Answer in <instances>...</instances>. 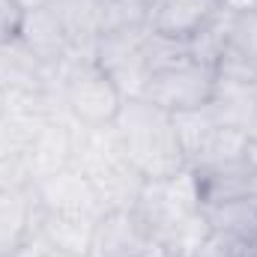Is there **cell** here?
Returning <instances> with one entry per match:
<instances>
[{"mask_svg":"<svg viewBox=\"0 0 257 257\" xmlns=\"http://www.w3.org/2000/svg\"><path fill=\"white\" fill-rule=\"evenodd\" d=\"M135 215L168 257H194L206 239L203 203L192 168L168 180H153L135 203Z\"/></svg>","mask_w":257,"mask_h":257,"instance_id":"1","label":"cell"},{"mask_svg":"<svg viewBox=\"0 0 257 257\" xmlns=\"http://www.w3.org/2000/svg\"><path fill=\"white\" fill-rule=\"evenodd\" d=\"M114 128L123 141L128 162L147 183L177 177L180 171L189 168L180 138L174 132L171 114L162 111L159 105L147 102L144 96L123 99V108L114 120Z\"/></svg>","mask_w":257,"mask_h":257,"instance_id":"2","label":"cell"},{"mask_svg":"<svg viewBox=\"0 0 257 257\" xmlns=\"http://www.w3.org/2000/svg\"><path fill=\"white\" fill-rule=\"evenodd\" d=\"M72 168H78L93 183L105 212L108 209H135L138 197L147 186V180L128 162L123 141H120L114 126H102V128L78 126L75 165Z\"/></svg>","mask_w":257,"mask_h":257,"instance_id":"3","label":"cell"},{"mask_svg":"<svg viewBox=\"0 0 257 257\" xmlns=\"http://www.w3.org/2000/svg\"><path fill=\"white\" fill-rule=\"evenodd\" d=\"M57 87L63 93L66 114L84 128L114 126L126 99L120 87L93 60L63 63L57 69Z\"/></svg>","mask_w":257,"mask_h":257,"instance_id":"4","label":"cell"},{"mask_svg":"<svg viewBox=\"0 0 257 257\" xmlns=\"http://www.w3.org/2000/svg\"><path fill=\"white\" fill-rule=\"evenodd\" d=\"M147 27L105 30L96 39V48H93V63L120 87V93L126 99L144 96L147 81H150V69L144 63V51H141V36H144Z\"/></svg>","mask_w":257,"mask_h":257,"instance_id":"5","label":"cell"},{"mask_svg":"<svg viewBox=\"0 0 257 257\" xmlns=\"http://www.w3.org/2000/svg\"><path fill=\"white\" fill-rule=\"evenodd\" d=\"M212 96H215V69L194 63V60L153 75L147 81V90H144V99L159 105L168 114L203 108L212 102Z\"/></svg>","mask_w":257,"mask_h":257,"instance_id":"6","label":"cell"},{"mask_svg":"<svg viewBox=\"0 0 257 257\" xmlns=\"http://www.w3.org/2000/svg\"><path fill=\"white\" fill-rule=\"evenodd\" d=\"M90 257H168L135 209H108L93 230Z\"/></svg>","mask_w":257,"mask_h":257,"instance_id":"7","label":"cell"},{"mask_svg":"<svg viewBox=\"0 0 257 257\" xmlns=\"http://www.w3.org/2000/svg\"><path fill=\"white\" fill-rule=\"evenodd\" d=\"M33 200L45 212H72V215H93V218H99L105 212L93 183L78 168H66L54 177L36 180Z\"/></svg>","mask_w":257,"mask_h":257,"instance_id":"8","label":"cell"},{"mask_svg":"<svg viewBox=\"0 0 257 257\" xmlns=\"http://www.w3.org/2000/svg\"><path fill=\"white\" fill-rule=\"evenodd\" d=\"M45 87H57V69H48L21 39L0 45V90L6 96L36 93Z\"/></svg>","mask_w":257,"mask_h":257,"instance_id":"9","label":"cell"},{"mask_svg":"<svg viewBox=\"0 0 257 257\" xmlns=\"http://www.w3.org/2000/svg\"><path fill=\"white\" fill-rule=\"evenodd\" d=\"M18 39H21L42 63L48 66V69H60V66L69 63V57H72L69 33H66L63 21H60V15H57L54 6L24 12Z\"/></svg>","mask_w":257,"mask_h":257,"instance_id":"10","label":"cell"},{"mask_svg":"<svg viewBox=\"0 0 257 257\" xmlns=\"http://www.w3.org/2000/svg\"><path fill=\"white\" fill-rule=\"evenodd\" d=\"M75 144H78V123L75 120H69V117L48 120L30 144V162H33L36 180L54 177L66 168H72L75 165Z\"/></svg>","mask_w":257,"mask_h":257,"instance_id":"11","label":"cell"},{"mask_svg":"<svg viewBox=\"0 0 257 257\" xmlns=\"http://www.w3.org/2000/svg\"><path fill=\"white\" fill-rule=\"evenodd\" d=\"M93 215H72V212H45L36 203V230L42 233V239L60 251L72 257H90L93 245V230H96Z\"/></svg>","mask_w":257,"mask_h":257,"instance_id":"12","label":"cell"},{"mask_svg":"<svg viewBox=\"0 0 257 257\" xmlns=\"http://www.w3.org/2000/svg\"><path fill=\"white\" fill-rule=\"evenodd\" d=\"M221 9V0H165L153 15L150 27L168 36L192 39L200 27H206Z\"/></svg>","mask_w":257,"mask_h":257,"instance_id":"13","label":"cell"},{"mask_svg":"<svg viewBox=\"0 0 257 257\" xmlns=\"http://www.w3.org/2000/svg\"><path fill=\"white\" fill-rule=\"evenodd\" d=\"M203 221H206V230L236 248L239 242L251 239L257 233V203L251 200H227V203H212V206H203Z\"/></svg>","mask_w":257,"mask_h":257,"instance_id":"14","label":"cell"},{"mask_svg":"<svg viewBox=\"0 0 257 257\" xmlns=\"http://www.w3.org/2000/svg\"><path fill=\"white\" fill-rule=\"evenodd\" d=\"M251 156V141L245 135V128L236 126H221L215 128L203 147L194 153V159L189 162L192 171H215V168H233V165H242L248 162Z\"/></svg>","mask_w":257,"mask_h":257,"instance_id":"15","label":"cell"},{"mask_svg":"<svg viewBox=\"0 0 257 257\" xmlns=\"http://www.w3.org/2000/svg\"><path fill=\"white\" fill-rule=\"evenodd\" d=\"M36 218L33 192H0V257H12L30 236Z\"/></svg>","mask_w":257,"mask_h":257,"instance_id":"16","label":"cell"},{"mask_svg":"<svg viewBox=\"0 0 257 257\" xmlns=\"http://www.w3.org/2000/svg\"><path fill=\"white\" fill-rule=\"evenodd\" d=\"M141 51H144V63L150 69V78L159 75V72H168V69L192 63V45H189V39L168 36V33H159L153 27L144 30Z\"/></svg>","mask_w":257,"mask_h":257,"instance_id":"17","label":"cell"},{"mask_svg":"<svg viewBox=\"0 0 257 257\" xmlns=\"http://www.w3.org/2000/svg\"><path fill=\"white\" fill-rule=\"evenodd\" d=\"M171 120H174V132L180 138V147L186 153V162H192L194 153L203 147V141L221 126V117L212 108V102L203 108H192V111H177V114H171Z\"/></svg>","mask_w":257,"mask_h":257,"instance_id":"18","label":"cell"},{"mask_svg":"<svg viewBox=\"0 0 257 257\" xmlns=\"http://www.w3.org/2000/svg\"><path fill=\"white\" fill-rule=\"evenodd\" d=\"M230 21H233V12L221 3L218 15L189 39L194 63H203V66H209V69H215L218 57L224 54V48H227V42H230Z\"/></svg>","mask_w":257,"mask_h":257,"instance_id":"19","label":"cell"},{"mask_svg":"<svg viewBox=\"0 0 257 257\" xmlns=\"http://www.w3.org/2000/svg\"><path fill=\"white\" fill-rule=\"evenodd\" d=\"M45 123H39V120H33V117H27L21 111L6 108V114L0 117V162L6 156L27 153L30 144H33V138H36V132Z\"/></svg>","mask_w":257,"mask_h":257,"instance_id":"20","label":"cell"},{"mask_svg":"<svg viewBox=\"0 0 257 257\" xmlns=\"http://www.w3.org/2000/svg\"><path fill=\"white\" fill-rule=\"evenodd\" d=\"M36 186V174H33V162H30V150L27 153H15L6 156L0 162V192H33Z\"/></svg>","mask_w":257,"mask_h":257,"instance_id":"21","label":"cell"},{"mask_svg":"<svg viewBox=\"0 0 257 257\" xmlns=\"http://www.w3.org/2000/svg\"><path fill=\"white\" fill-rule=\"evenodd\" d=\"M21 21H24V12H21L12 0H0V45L18 39Z\"/></svg>","mask_w":257,"mask_h":257,"instance_id":"22","label":"cell"},{"mask_svg":"<svg viewBox=\"0 0 257 257\" xmlns=\"http://www.w3.org/2000/svg\"><path fill=\"white\" fill-rule=\"evenodd\" d=\"M230 257H257V233L251 239H245V242H239L236 248H233V254Z\"/></svg>","mask_w":257,"mask_h":257,"instance_id":"23","label":"cell"},{"mask_svg":"<svg viewBox=\"0 0 257 257\" xmlns=\"http://www.w3.org/2000/svg\"><path fill=\"white\" fill-rule=\"evenodd\" d=\"M21 12H33V9H45V6H51V0H12Z\"/></svg>","mask_w":257,"mask_h":257,"instance_id":"24","label":"cell"},{"mask_svg":"<svg viewBox=\"0 0 257 257\" xmlns=\"http://www.w3.org/2000/svg\"><path fill=\"white\" fill-rule=\"evenodd\" d=\"M227 9L233 12H248V9H257V0H221Z\"/></svg>","mask_w":257,"mask_h":257,"instance_id":"25","label":"cell"},{"mask_svg":"<svg viewBox=\"0 0 257 257\" xmlns=\"http://www.w3.org/2000/svg\"><path fill=\"white\" fill-rule=\"evenodd\" d=\"M245 135H248L251 147H257V108L251 111V117H248V123H245Z\"/></svg>","mask_w":257,"mask_h":257,"instance_id":"26","label":"cell"},{"mask_svg":"<svg viewBox=\"0 0 257 257\" xmlns=\"http://www.w3.org/2000/svg\"><path fill=\"white\" fill-rule=\"evenodd\" d=\"M162 3H165V0H144V6H147V12H150V15H153V12H156Z\"/></svg>","mask_w":257,"mask_h":257,"instance_id":"27","label":"cell"},{"mask_svg":"<svg viewBox=\"0 0 257 257\" xmlns=\"http://www.w3.org/2000/svg\"><path fill=\"white\" fill-rule=\"evenodd\" d=\"M3 114H6V93L0 90V117H3Z\"/></svg>","mask_w":257,"mask_h":257,"instance_id":"28","label":"cell"},{"mask_svg":"<svg viewBox=\"0 0 257 257\" xmlns=\"http://www.w3.org/2000/svg\"><path fill=\"white\" fill-rule=\"evenodd\" d=\"M51 257H72V254H60V251H51Z\"/></svg>","mask_w":257,"mask_h":257,"instance_id":"29","label":"cell"}]
</instances>
